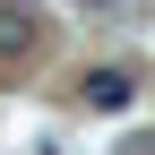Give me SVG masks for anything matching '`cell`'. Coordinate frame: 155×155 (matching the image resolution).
<instances>
[{"mask_svg": "<svg viewBox=\"0 0 155 155\" xmlns=\"http://www.w3.org/2000/svg\"><path fill=\"white\" fill-rule=\"evenodd\" d=\"M35 43H43V17L26 0H0V61H26Z\"/></svg>", "mask_w": 155, "mask_h": 155, "instance_id": "1", "label": "cell"}, {"mask_svg": "<svg viewBox=\"0 0 155 155\" xmlns=\"http://www.w3.org/2000/svg\"><path fill=\"white\" fill-rule=\"evenodd\" d=\"M86 104L95 112H129V104H138V78H129V69H95L86 78Z\"/></svg>", "mask_w": 155, "mask_h": 155, "instance_id": "2", "label": "cell"}]
</instances>
